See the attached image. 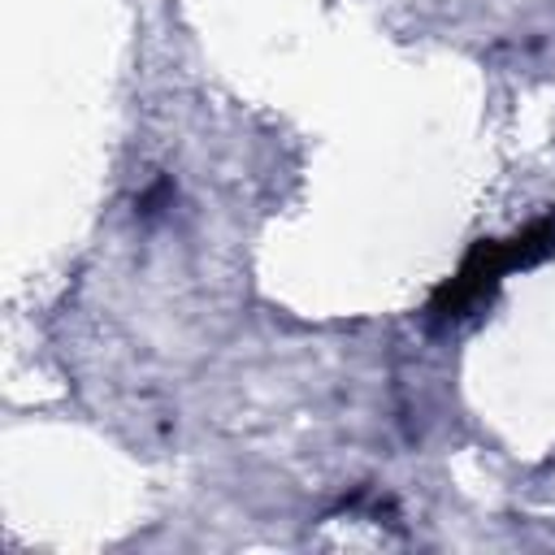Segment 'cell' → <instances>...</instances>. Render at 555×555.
Returning <instances> with one entry per match:
<instances>
[{
	"label": "cell",
	"instance_id": "cell-1",
	"mask_svg": "<svg viewBox=\"0 0 555 555\" xmlns=\"http://www.w3.org/2000/svg\"><path fill=\"white\" fill-rule=\"evenodd\" d=\"M555 251V221H529L525 230H516L512 238H481L473 243V251L464 256V264L434 291L429 299V321L451 325L473 317L477 308H486L494 299V291L503 286V278L512 269H529L538 260H546Z\"/></svg>",
	"mask_w": 555,
	"mask_h": 555
}]
</instances>
